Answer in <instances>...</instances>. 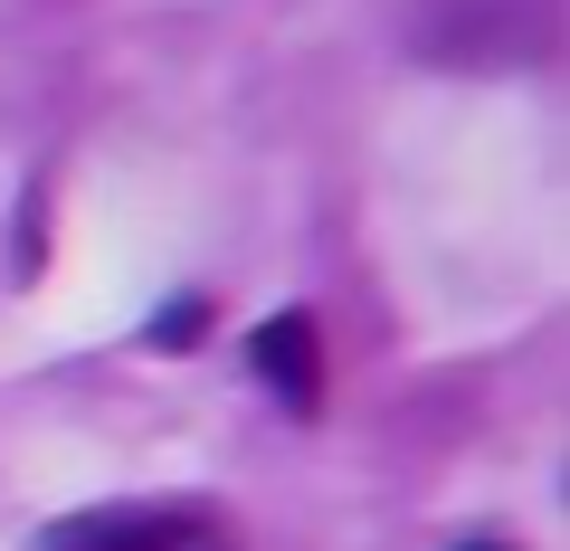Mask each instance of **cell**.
<instances>
[{"label": "cell", "instance_id": "cell-1", "mask_svg": "<svg viewBox=\"0 0 570 551\" xmlns=\"http://www.w3.org/2000/svg\"><path fill=\"white\" fill-rule=\"evenodd\" d=\"M48 551H228V532L209 513H181V504H124V513H77L58 523Z\"/></svg>", "mask_w": 570, "mask_h": 551}, {"label": "cell", "instance_id": "cell-4", "mask_svg": "<svg viewBox=\"0 0 570 551\" xmlns=\"http://www.w3.org/2000/svg\"><path fill=\"white\" fill-rule=\"evenodd\" d=\"M466 551H504V542H466Z\"/></svg>", "mask_w": 570, "mask_h": 551}, {"label": "cell", "instance_id": "cell-2", "mask_svg": "<svg viewBox=\"0 0 570 551\" xmlns=\"http://www.w3.org/2000/svg\"><path fill=\"white\" fill-rule=\"evenodd\" d=\"M257 381L276 390L285 409H314V400H324V343H314L305 314H276V324L257 333Z\"/></svg>", "mask_w": 570, "mask_h": 551}, {"label": "cell", "instance_id": "cell-3", "mask_svg": "<svg viewBox=\"0 0 570 551\" xmlns=\"http://www.w3.org/2000/svg\"><path fill=\"white\" fill-rule=\"evenodd\" d=\"M200 333H209V305L190 295V305H171L163 324H153V343H200Z\"/></svg>", "mask_w": 570, "mask_h": 551}]
</instances>
